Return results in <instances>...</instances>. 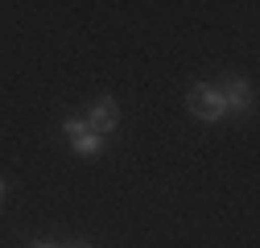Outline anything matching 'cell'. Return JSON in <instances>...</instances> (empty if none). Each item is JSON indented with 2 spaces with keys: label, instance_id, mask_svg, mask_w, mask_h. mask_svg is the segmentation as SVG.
I'll return each instance as SVG.
<instances>
[{
  "label": "cell",
  "instance_id": "cell-1",
  "mask_svg": "<svg viewBox=\"0 0 260 248\" xmlns=\"http://www.w3.org/2000/svg\"><path fill=\"white\" fill-rule=\"evenodd\" d=\"M186 112L199 120V124H219V120L227 116L219 83H194V87L186 91Z\"/></svg>",
  "mask_w": 260,
  "mask_h": 248
},
{
  "label": "cell",
  "instance_id": "cell-2",
  "mask_svg": "<svg viewBox=\"0 0 260 248\" xmlns=\"http://www.w3.org/2000/svg\"><path fill=\"white\" fill-rule=\"evenodd\" d=\"M62 137H67V145L79 153V158H100V153L108 149V141L100 133H91L83 116H67L62 120Z\"/></svg>",
  "mask_w": 260,
  "mask_h": 248
},
{
  "label": "cell",
  "instance_id": "cell-3",
  "mask_svg": "<svg viewBox=\"0 0 260 248\" xmlns=\"http://www.w3.org/2000/svg\"><path fill=\"white\" fill-rule=\"evenodd\" d=\"M219 91H223V108H227V116L252 112V104H256V91H252V83H248L244 75H227V79L219 83Z\"/></svg>",
  "mask_w": 260,
  "mask_h": 248
},
{
  "label": "cell",
  "instance_id": "cell-4",
  "mask_svg": "<svg viewBox=\"0 0 260 248\" xmlns=\"http://www.w3.org/2000/svg\"><path fill=\"white\" fill-rule=\"evenodd\" d=\"M83 120H87V129H91V133H100V137L116 133V124H120V104H116V96H100Z\"/></svg>",
  "mask_w": 260,
  "mask_h": 248
},
{
  "label": "cell",
  "instance_id": "cell-5",
  "mask_svg": "<svg viewBox=\"0 0 260 248\" xmlns=\"http://www.w3.org/2000/svg\"><path fill=\"white\" fill-rule=\"evenodd\" d=\"M5 195H9V182H0V199H5Z\"/></svg>",
  "mask_w": 260,
  "mask_h": 248
},
{
  "label": "cell",
  "instance_id": "cell-6",
  "mask_svg": "<svg viewBox=\"0 0 260 248\" xmlns=\"http://www.w3.org/2000/svg\"><path fill=\"white\" fill-rule=\"evenodd\" d=\"M34 248H54V244H34Z\"/></svg>",
  "mask_w": 260,
  "mask_h": 248
},
{
  "label": "cell",
  "instance_id": "cell-7",
  "mask_svg": "<svg viewBox=\"0 0 260 248\" xmlns=\"http://www.w3.org/2000/svg\"><path fill=\"white\" fill-rule=\"evenodd\" d=\"M75 248H91V244H75Z\"/></svg>",
  "mask_w": 260,
  "mask_h": 248
}]
</instances>
